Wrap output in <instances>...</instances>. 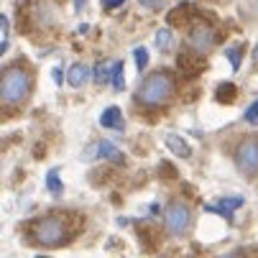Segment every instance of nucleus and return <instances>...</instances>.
<instances>
[{
    "label": "nucleus",
    "mask_w": 258,
    "mask_h": 258,
    "mask_svg": "<svg viewBox=\"0 0 258 258\" xmlns=\"http://www.w3.org/2000/svg\"><path fill=\"white\" fill-rule=\"evenodd\" d=\"M215 41H217V33H215L212 26H207V23L192 26V31H189V46H192L197 54H207V51L215 46Z\"/></svg>",
    "instance_id": "obj_6"
},
{
    "label": "nucleus",
    "mask_w": 258,
    "mask_h": 258,
    "mask_svg": "<svg viewBox=\"0 0 258 258\" xmlns=\"http://www.w3.org/2000/svg\"><path fill=\"white\" fill-rule=\"evenodd\" d=\"M100 125H102V128H113V131H123V128H125V120H123L120 107H115V105L105 107L102 115H100Z\"/></svg>",
    "instance_id": "obj_8"
},
{
    "label": "nucleus",
    "mask_w": 258,
    "mask_h": 258,
    "mask_svg": "<svg viewBox=\"0 0 258 258\" xmlns=\"http://www.w3.org/2000/svg\"><path fill=\"white\" fill-rule=\"evenodd\" d=\"M33 238L44 245H59L67 240V223L59 215H49L39 223H33Z\"/></svg>",
    "instance_id": "obj_3"
},
{
    "label": "nucleus",
    "mask_w": 258,
    "mask_h": 258,
    "mask_svg": "<svg viewBox=\"0 0 258 258\" xmlns=\"http://www.w3.org/2000/svg\"><path fill=\"white\" fill-rule=\"evenodd\" d=\"M235 164L240 171L245 174H255L258 171V138H245L238 151H235Z\"/></svg>",
    "instance_id": "obj_5"
},
{
    "label": "nucleus",
    "mask_w": 258,
    "mask_h": 258,
    "mask_svg": "<svg viewBox=\"0 0 258 258\" xmlns=\"http://www.w3.org/2000/svg\"><path fill=\"white\" fill-rule=\"evenodd\" d=\"M97 154H100L102 159H107V161H113V164H123V161H125L123 151L118 149V146H113L110 141H100V143H97Z\"/></svg>",
    "instance_id": "obj_10"
},
{
    "label": "nucleus",
    "mask_w": 258,
    "mask_h": 258,
    "mask_svg": "<svg viewBox=\"0 0 258 258\" xmlns=\"http://www.w3.org/2000/svg\"><path fill=\"white\" fill-rule=\"evenodd\" d=\"M225 56H228L230 67L238 72V69H240V61H243V46H228V49H225Z\"/></svg>",
    "instance_id": "obj_16"
},
{
    "label": "nucleus",
    "mask_w": 258,
    "mask_h": 258,
    "mask_svg": "<svg viewBox=\"0 0 258 258\" xmlns=\"http://www.w3.org/2000/svg\"><path fill=\"white\" fill-rule=\"evenodd\" d=\"M125 3V0H102V8L105 11H115V8H120Z\"/></svg>",
    "instance_id": "obj_24"
},
{
    "label": "nucleus",
    "mask_w": 258,
    "mask_h": 258,
    "mask_svg": "<svg viewBox=\"0 0 258 258\" xmlns=\"http://www.w3.org/2000/svg\"><path fill=\"white\" fill-rule=\"evenodd\" d=\"M164 141H166V149H169V151H171L174 156H181V159H187V156L192 154V149H189V146L184 143V141H181V138H179L176 133H169V136H166Z\"/></svg>",
    "instance_id": "obj_12"
},
{
    "label": "nucleus",
    "mask_w": 258,
    "mask_h": 258,
    "mask_svg": "<svg viewBox=\"0 0 258 258\" xmlns=\"http://www.w3.org/2000/svg\"><path fill=\"white\" fill-rule=\"evenodd\" d=\"M0 23H3V46H0V51H8V41H11V23H8V16H0Z\"/></svg>",
    "instance_id": "obj_22"
},
{
    "label": "nucleus",
    "mask_w": 258,
    "mask_h": 258,
    "mask_svg": "<svg viewBox=\"0 0 258 258\" xmlns=\"http://www.w3.org/2000/svg\"><path fill=\"white\" fill-rule=\"evenodd\" d=\"M46 189H49L54 197H61V192H64V184H61L56 169H49V174H46Z\"/></svg>",
    "instance_id": "obj_13"
},
{
    "label": "nucleus",
    "mask_w": 258,
    "mask_h": 258,
    "mask_svg": "<svg viewBox=\"0 0 258 258\" xmlns=\"http://www.w3.org/2000/svg\"><path fill=\"white\" fill-rule=\"evenodd\" d=\"M33 80L26 69L21 67H11L6 69L3 80H0V97H3L6 105H21L28 95H31Z\"/></svg>",
    "instance_id": "obj_2"
},
{
    "label": "nucleus",
    "mask_w": 258,
    "mask_h": 258,
    "mask_svg": "<svg viewBox=\"0 0 258 258\" xmlns=\"http://www.w3.org/2000/svg\"><path fill=\"white\" fill-rule=\"evenodd\" d=\"M217 100L220 102H233L235 100V87L228 82V85H220L217 87Z\"/></svg>",
    "instance_id": "obj_19"
},
{
    "label": "nucleus",
    "mask_w": 258,
    "mask_h": 258,
    "mask_svg": "<svg viewBox=\"0 0 258 258\" xmlns=\"http://www.w3.org/2000/svg\"><path fill=\"white\" fill-rule=\"evenodd\" d=\"M253 56H255V59H258V46H255V54H253Z\"/></svg>",
    "instance_id": "obj_27"
},
{
    "label": "nucleus",
    "mask_w": 258,
    "mask_h": 258,
    "mask_svg": "<svg viewBox=\"0 0 258 258\" xmlns=\"http://www.w3.org/2000/svg\"><path fill=\"white\" fill-rule=\"evenodd\" d=\"M85 6H87V0H75V8H77V11H82Z\"/></svg>",
    "instance_id": "obj_26"
},
{
    "label": "nucleus",
    "mask_w": 258,
    "mask_h": 258,
    "mask_svg": "<svg viewBox=\"0 0 258 258\" xmlns=\"http://www.w3.org/2000/svg\"><path fill=\"white\" fill-rule=\"evenodd\" d=\"M64 80H67V77H64V72H61V67H56V69H54V82H56V85H61Z\"/></svg>",
    "instance_id": "obj_25"
},
{
    "label": "nucleus",
    "mask_w": 258,
    "mask_h": 258,
    "mask_svg": "<svg viewBox=\"0 0 258 258\" xmlns=\"http://www.w3.org/2000/svg\"><path fill=\"white\" fill-rule=\"evenodd\" d=\"M138 3H141L143 8H149V11H159V8H164L166 0H138Z\"/></svg>",
    "instance_id": "obj_23"
},
{
    "label": "nucleus",
    "mask_w": 258,
    "mask_h": 258,
    "mask_svg": "<svg viewBox=\"0 0 258 258\" xmlns=\"http://www.w3.org/2000/svg\"><path fill=\"white\" fill-rule=\"evenodd\" d=\"M174 95V77L169 75V72H154V75H149L141 85H138V92H136V100L149 105V107H159L164 102H169Z\"/></svg>",
    "instance_id": "obj_1"
},
{
    "label": "nucleus",
    "mask_w": 258,
    "mask_h": 258,
    "mask_svg": "<svg viewBox=\"0 0 258 258\" xmlns=\"http://www.w3.org/2000/svg\"><path fill=\"white\" fill-rule=\"evenodd\" d=\"M92 80H95L97 85H105L107 80H113V75H110V69H107L105 64H95V69H92Z\"/></svg>",
    "instance_id": "obj_17"
},
{
    "label": "nucleus",
    "mask_w": 258,
    "mask_h": 258,
    "mask_svg": "<svg viewBox=\"0 0 258 258\" xmlns=\"http://www.w3.org/2000/svg\"><path fill=\"white\" fill-rule=\"evenodd\" d=\"M243 118H245V123H253V125H258V100H255V102H250V105L245 107Z\"/></svg>",
    "instance_id": "obj_21"
},
{
    "label": "nucleus",
    "mask_w": 258,
    "mask_h": 258,
    "mask_svg": "<svg viewBox=\"0 0 258 258\" xmlns=\"http://www.w3.org/2000/svg\"><path fill=\"white\" fill-rule=\"evenodd\" d=\"M54 13H56V8H54V6L49 3V0H41V3L33 8V13H31V16H33L36 26H41V28H49V26H51V23L56 21V16H54Z\"/></svg>",
    "instance_id": "obj_7"
},
{
    "label": "nucleus",
    "mask_w": 258,
    "mask_h": 258,
    "mask_svg": "<svg viewBox=\"0 0 258 258\" xmlns=\"http://www.w3.org/2000/svg\"><path fill=\"white\" fill-rule=\"evenodd\" d=\"M179 67H181V69H187L189 75H197V72L205 67V59L200 56V59L195 61V59H192V54H181V56H179Z\"/></svg>",
    "instance_id": "obj_14"
},
{
    "label": "nucleus",
    "mask_w": 258,
    "mask_h": 258,
    "mask_svg": "<svg viewBox=\"0 0 258 258\" xmlns=\"http://www.w3.org/2000/svg\"><path fill=\"white\" fill-rule=\"evenodd\" d=\"M243 207V197H223L217 205H205L207 212H217V215H223V217H233V212Z\"/></svg>",
    "instance_id": "obj_9"
},
{
    "label": "nucleus",
    "mask_w": 258,
    "mask_h": 258,
    "mask_svg": "<svg viewBox=\"0 0 258 258\" xmlns=\"http://www.w3.org/2000/svg\"><path fill=\"white\" fill-rule=\"evenodd\" d=\"M87 80H90V69H87L85 64H72V67H69L67 82H69L72 87H82Z\"/></svg>",
    "instance_id": "obj_11"
},
{
    "label": "nucleus",
    "mask_w": 258,
    "mask_h": 258,
    "mask_svg": "<svg viewBox=\"0 0 258 258\" xmlns=\"http://www.w3.org/2000/svg\"><path fill=\"white\" fill-rule=\"evenodd\" d=\"M156 46H159V49H169V46H171V28L156 31Z\"/></svg>",
    "instance_id": "obj_20"
},
{
    "label": "nucleus",
    "mask_w": 258,
    "mask_h": 258,
    "mask_svg": "<svg viewBox=\"0 0 258 258\" xmlns=\"http://www.w3.org/2000/svg\"><path fill=\"white\" fill-rule=\"evenodd\" d=\"M164 225L171 235L181 238L184 233H187L192 228V210L184 205V202H171L164 212Z\"/></svg>",
    "instance_id": "obj_4"
},
{
    "label": "nucleus",
    "mask_w": 258,
    "mask_h": 258,
    "mask_svg": "<svg viewBox=\"0 0 258 258\" xmlns=\"http://www.w3.org/2000/svg\"><path fill=\"white\" fill-rule=\"evenodd\" d=\"M133 59H136L138 72H143L146 67H149V49H146V46H138V49L133 51Z\"/></svg>",
    "instance_id": "obj_18"
},
{
    "label": "nucleus",
    "mask_w": 258,
    "mask_h": 258,
    "mask_svg": "<svg viewBox=\"0 0 258 258\" xmlns=\"http://www.w3.org/2000/svg\"><path fill=\"white\" fill-rule=\"evenodd\" d=\"M110 75H113V87L120 92L123 87H125V67H123V61H115L113 67H110Z\"/></svg>",
    "instance_id": "obj_15"
}]
</instances>
